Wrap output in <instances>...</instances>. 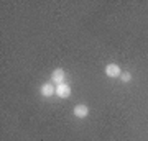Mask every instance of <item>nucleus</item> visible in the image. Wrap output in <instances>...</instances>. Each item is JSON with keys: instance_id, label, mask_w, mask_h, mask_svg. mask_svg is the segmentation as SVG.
I'll return each mask as SVG.
<instances>
[{"instance_id": "obj_4", "label": "nucleus", "mask_w": 148, "mask_h": 141, "mask_svg": "<svg viewBox=\"0 0 148 141\" xmlns=\"http://www.w3.org/2000/svg\"><path fill=\"white\" fill-rule=\"evenodd\" d=\"M40 94H41L43 97H53V95H56V85H54L53 82L43 84L41 87H40Z\"/></svg>"}, {"instance_id": "obj_2", "label": "nucleus", "mask_w": 148, "mask_h": 141, "mask_svg": "<svg viewBox=\"0 0 148 141\" xmlns=\"http://www.w3.org/2000/svg\"><path fill=\"white\" fill-rule=\"evenodd\" d=\"M51 82H53L54 85L66 82V71H64L63 67H56L53 72H51Z\"/></svg>"}, {"instance_id": "obj_5", "label": "nucleus", "mask_w": 148, "mask_h": 141, "mask_svg": "<svg viewBox=\"0 0 148 141\" xmlns=\"http://www.w3.org/2000/svg\"><path fill=\"white\" fill-rule=\"evenodd\" d=\"M73 115L76 118H86V116L89 115V107L86 104H77L73 110Z\"/></svg>"}, {"instance_id": "obj_1", "label": "nucleus", "mask_w": 148, "mask_h": 141, "mask_svg": "<svg viewBox=\"0 0 148 141\" xmlns=\"http://www.w3.org/2000/svg\"><path fill=\"white\" fill-rule=\"evenodd\" d=\"M104 72H106L107 77L114 79V77H120V76H122V69H120V66H119V64L109 63L106 66V69H104Z\"/></svg>"}, {"instance_id": "obj_3", "label": "nucleus", "mask_w": 148, "mask_h": 141, "mask_svg": "<svg viewBox=\"0 0 148 141\" xmlns=\"http://www.w3.org/2000/svg\"><path fill=\"white\" fill-rule=\"evenodd\" d=\"M56 95L59 99H68L71 97V87H69L68 82H63V84H58L56 85Z\"/></svg>"}, {"instance_id": "obj_6", "label": "nucleus", "mask_w": 148, "mask_h": 141, "mask_svg": "<svg viewBox=\"0 0 148 141\" xmlns=\"http://www.w3.org/2000/svg\"><path fill=\"white\" fill-rule=\"evenodd\" d=\"M120 80L123 84H128L130 80H132V74L128 72V71H123V72H122V76H120Z\"/></svg>"}]
</instances>
